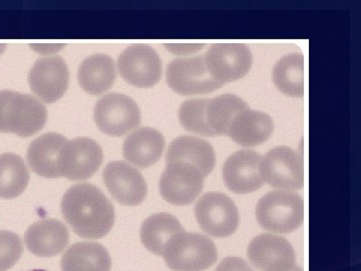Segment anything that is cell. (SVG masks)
<instances>
[{
    "label": "cell",
    "mask_w": 361,
    "mask_h": 271,
    "mask_svg": "<svg viewBox=\"0 0 361 271\" xmlns=\"http://www.w3.org/2000/svg\"><path fill=\"white\" fill-rule=\"evenodd\" d=\"M61 212L71 229L85 239L106 236L115 223V209L99 188L82 183L63 195Z\"/></svg>",
    "instance_id": "6da1fadb"
},
{
    "label": "cell",
    "mask_w": 361,
    "mask_h": 271,
    "mask_svg": "<svg viewBox=\"0 0 361 271\" xmlns=\"http://www.w3.org/2000/svg\"><path fill=\"white\" fill-rule=\"evenodd\" d=\"M47 109L37 97L0 90V132L30 137L47 123Z\"/></svg>",
    "instance_id": "7a4b0ae2"
},
{
    "label": "cell",
    "mask_w": 361,
    "mask_h": 271,
    "mask_svg": "<svg viewBox=\"0 0 361 271\" xmlns=\"http://www.w3.org/2000/svg\"><path fill=\"white\" fill-rule=\"evenodd\" d=\"M161 256L172 270L203 271L215 263L218 252L208 237L184 231L169 240Z\"/></svg>",
    "instance_id": "3957f363"
},
{
    "label": "cell",
    "mask_w": 361,
    "mask_h": 271,
    "mask_svg": "<svg viewBox=\"0 0 361 271\" xmlns=\"http://www.w3.org/2000/svg\"><path fill=\"white\" fill-rule=\"evenodd\" d=\"M256 218L259 224L268 231H295L304 220L302 197L284 190L269 192L258 202Z\"/></svg>",
    "instance_id": "277c9868"
},
{
    "label": "cell",
    "mask_w": 361,
    "mask_h": 271,
    "mask_svg": "<svg viewBox=\"0 0 361 271\" xmlns=\"http://www.w3.org/2000/svg\"><path fill=\"white\" fill-rule=\"evenodd\" d=\"M260 173L264 183L284 191H295L304 185L302 156L286 146L271 150L261 158Z\"/></svg>",
    "instance_id": "5b68a950"
},
{
    "label": "cell",
    "mask_w": 361,
    "mask_h": 271,
    "mask_svg": "<svg viewBox=\"0 0 361 271\" xmlns=\"http://www.w3.org/2000/svg\"><path fill=\"white\" fill-rule=\"evenodd\" d=\"M103 160V149L94 140L87 137L66 140L59 152V176L71 181L89 179L96 174Z\"/></svg>",
    "instance_id": "8992f818"
},
{
    "label": "cell",
    "mask_w": 361,
    "mask_h": 271,
    "mask_svg": "<svg viewBox=\"0 0 361 271\" xmlns=\"http://www.w3.org/2000/svg\"><path fill=\"white\" fill-rule=\"evenodd\" d=\"M94 119L104 134L120 137L141 124V112L134 100L114 92L99 100L94 107Z\"/></svg>",
    "instance_id": "52a82bcc"
},
{
    "label": "cell",
    "mask_w": 361,
    "mask_h": 271,
    "mask_svg": "<svg viewBox=\"0 0 361 271\" xmlns=\"http://www.w3.org/2000/svg\"><path fill=\"white\" fill-rule=\"evenodd\" d=\"M195 215L202 229L218 239L231 236L239 225L238 209L227 195L211 192L199 199Z\"/></svg>",
    "instance_id": "ba28073f"
},
{
    "label": "cell",
    "mask_w": 361,
    "mask_h": 271,
    "mask_svg": "<svg viewBox=\"0 0 361 271\" xmlns=\"http://www.w3.org/2000/svg\"><path fill=\"white\" fill-rule=\"evenodd\" d=\"M169 87L184 96L208 94L222 87L210 75L204 56L176 59L167 68Z\"/></svg>",
    "instance_id": "9c48e42d"
},
{
    "label": "cell",
    "mask_w": 361,
    "mask_h": 271,
    "mask_svg": "<svg viewBox=\"0 0 361 271\" xmlns=\"http://www.w3.org/2000/svg\"><path fill=\"white\" fill-rule=\"evenodd\" d=\"M205 176L185 162L167 164L160 180L161 197L173 205H189L200 195Z\"/></svg>",
    "instance_id": "30bf717a"
},
{
    "label": "cell",
    "mask_w": 361,
    "mask_h": 271,
    "mask_svg": "<svg viewBox=\"0 0 361 271\" xmlns=\"http://www.w3.org/2000/svg\"><path fill=\"white\" fill-rule=\"evenodd\" d=\"M118 68L123 80L137 88L154 87L161 77L160 56L147 44L127 47L118 59Z\"/></svg>",
    "instance_id": "8fae6325"
},
{
    "label": "cell",
    "mask_w": 361,
    "mask_h": 271,
    "mask_svg": "<svg viewBox=\"0 0 361 271\" xmlns=\"http://www.w3.org/2000/svg\"><path fill=\"white\" fill-rule=\"evenodd\" d=\"M204 58L210 75L223 85L245 77L253 61L250 49L243 44L211 45Z\"/></svg>",
    "instance_id": "7c38bea8"
},
{
    "label": "cell",
    "mask_w": 361,
    "mask_h": 271,
    "mask_svg": "<svg viewBox=\"0 0 361 271\" xmlns=\"http://www.w3.org/2000/svg\"><path fill=\"white\" fill-rule=\"evenodd\" d=\"M32 92L45 103L52 104L63 97L68 87V68L61 56L37 59L28 76Z\"/></svg>",
    "instance_id": "4fadbf2b"
},
{
    "label": "cell",
    "mask_w": 361,
    "mask_h": 271,
    "mask_svg": "<svg viewBox=\"0 0 361 271\" xmlns=\"http://www.w3.org/2000/svg\"><path fill=\"white\" fill-rule=\"evenodd\" d=\"M104 182L113 198L125 206L140 205L146 199L148 186L137 169L123 161L109 163L104 170Z\"/></svg>",
    "instance_id": "5bb4252c"
},
{
    "label": "cell",
    "mask_w": 361,
    "mask_h": 271,
    "mask_svg": "<svg viewBox=\"0 0 361 271\" xmlns=\"http://www.w3.org/2000/svg\"><path fill=\"white\" fill-rule=\"evenodd\" d=\"M249 259L261 271H292L296 266L293 247L283 237L264 233L248 246Z\"/></svg>",
    "instance_id": "9a60e30c"
},
{
    "label": "cell",
    "mask_w": 361,
    "mask_h": 271,
    "mask_svg": "<svg viewBox=\"0 0 361 271\" xmlns=\"http://www.w3.org/2000/svg\"><path fill=\"white\" fill-rule=\"evenodd\" d=\"M261 157L249 150L235 152L223 167V178L228 189L236 194L257 191L264 184L260 173Z\"/></svg>",
    "instance_id": "2e32d148"
},
{
    "label": "cell",
    "mask_w": 361,
    "mask_h": 271,
    "mask_svg": "<svg viewBox=\"0 0 361 271\" xmlns=\"http://www.w3.org/2000/svg\"><path fill=\"white\" fill-rule=\"evenodd\" d=\"M25 242L35 255L52 258L65 251L70 242V232L61 221L49 218L30 225L25 232Z\"/></svg>",
    "instance_id": "e0dca14e"
},
{
    "label": "cell",
    "mask_w": 361,
    "mask_h": 271,
    "mask_svg": "<svg viewBox=\"0 0 361 271\" xmlns=\"http://www.w3.org/2000/svg\"><path fill=\"white\" fill-rule=\"evenodd\" d=\"M164 148L165 139L159 131L140 128L123 142V157L135 167L147 169L160 160Z\"/></svg>",
    "instance_id": "ac0fdd59"
},
{
    "label": "cell",
    "mask_w": 361,
    "mask_h": 271,
    "mask_svg": "<svg viewBox=\"0 0 361 271\" xmlns=\"http://www.w3.org/2000/svg\"><path fill=\"white\" fill-rule=\"evenodd\" d=\"M274 130L272 119L263 112H242L233 120L227 135L242 147H256L267 141Z\"/></svg>",
    "instance_id": "d6986e66"
},
{
    "label": "cell",
    "mask_w": 361,
    "mask_h": 271,
    "mask_svg": "<svg viewBox=\"0 0 361 271\" xmlns=\"http://www.w3.org/2000/svg\"><path fill=\"white\" fill-rule=\"evenodd\" d=\"M215 152L208 142L201 138L182 136L171 143L166 156V164L185 162L192 164L208 176L215 167Z\"/></svg>",
    "instance_id": "ffe728a7"
},
{
    "label": "cell",
    "mask_w": 361,
    "mask_h": 271,
    "mask_svg": "<svg viewBox=\"0 0 361 271\" xmlns=\"http://www.w3.org/2000/svg\"><path fill=\"white\" fill-rule=\"evenodd\" d=\"M66 139L56 133H49L37 138L27 150V161L35 174L56 179L61 178L58 162L59 152Z\"/></svg>",
    "instance_id": "44dd1931"
},
{
    "label": "cell",
    "mask_w": 361,
    "mask_h": 271,
    "mask_svg": "<svg viewBox=\"0 0 361 271\" xmlns=\"http://www.w3.org/2000/svg\"><path fill=\"white\" fill-rule=\"evenodd\" d=\"M61 266L63 271H111V258L97 242H78L65 252Z\"/></svg>",
    "instance_id": "7402d4cb"
},
{
    "label": "cell",
    "mask_w": 361,
    "mask_h": 271,
    "mask_svg": "<svg viewBox=\"0 0 361 271\" xmlns=\"http://www.w3.org/2000/svg\"><path fill=\"white\" fill-rule=\"evenodd\" d=\"M115 80V65L108 54H92L82 61L78 71L80 87L92 96H99L110 90Z\"/></svg>",
    "instance_id": "603a6c76"
},
{
    "label": "cell",
    "mask_w": 361,
    "mask_h": 271,
    "mask_svg": "<svg viewBox=\"0 0 361 271\" xmlns=\"http://www.w3.org/2000/svg\"><path fill=\"white\" fill-rule=\"evenodd\" d=\"M184 231L180 221L172 214L157 213L144 221L140 235L142 246L152 253L161 256L169 240Z\"/></svg>",
    "instance_id": "cb8c5ba5"
},
{
    "label": "cell",
    "mask_w": 361,
    "mask_h": 271,
    "mask_svg": "<svg viewBox=\"0 0 361 271\" xmlns=\"http://www.w3.org/2000/svg\"><path fill=\"white\" fill-rule=\"evenodd\" d=\"M30 175L25 160L14 153L0 155V197L14 199L23 194Z\"/></svg>",
    "instance_id": "d4e9b609"
},
{
    "label": "cell",
    "mask_w": 361,
    "mask_h": 271,
    "mask_svg": "<svg viewBox=\"0 0 361 271\" xmlns=\"http://www.w3.org/2000/svg\"><path fill=\"white\" fill-rule=\"evenodd\" d=\"M275 87L286 96L301 97L304 95V56L291 54L283 56L273 70Z\"/></svg>",
    "instance_id": "484cf974"
},
{
    "label": "cell",
    "mask_w": 361,
    "mask_h": 271,
    "mask_svg": "<svg viewBox=\"0 0 361 271\" xmlns=\"http://www.w3.org/2000/svg\"><path fill=\"white\" fill-rule=\"evenodd\" d=\"M248 109V104L241 97L231 94L221 95L209 100L207 120L216 135H227L233 120Z\"/></svg>",
    "instance_id": "4316f807"
},
{
    "label": "cell",
    "mask_w": 361,
    "mask_h": 271,
    "mask_svg": "<svg viewBox=\"0 0 361 271\" xmlns=\"http://www.w3.org/2000/svg\"><path fill=\"white\" fill-rule=\"evenodd\" d=\"M208 99L189 100L180 104L179 109V120L185 130L195 134L215 137L216 133L211 129L207 120V106Z\"/></svg>",
    "instance_id": "83f0119b"
},
{
    "label": "cell",
    "mask_w": 361,
    "mask_h": 271,
    "mask_svg": "<svg viewBox=\"0 0 361 271\" xmlns=\"http://www.w3.org/2000/svg\"><path fill=\"white\" fill-rule=\"evenodd\" d=\"M23 246L16 233L0 231V271L11 270L23 255Z\"/></svg>",
    "instance_id": "f1b7e54d"
},
{
    "label": "cell",
    "mask_w": 361,
    "mask_h": 271,
    "mask_svg": "<svg viewBox=\"0 0 361 271\" xmlns=\"http://www.w3.org/2000/svg\"><path fill=\"white\" fill-rule=\"evenodd\" d=\"M215 271H254L251 266L239 258H226L217 266Z\"/></svg>",
    "instance_id": "f546056e"
},
{
    "label": "cell",
    "mask_w": 361,
    "mask_h": 271,
    "mask_svg": "<svg viewBox=\"0 0 361 271\" xmlns=\"http://www.w3.org/2000/svg\"><path fill=\"white\" fill-rule=\"evenodd\" d=\"M204 44H166V47L169 52H173L179 56H185V54H195L204 49Z\"/></svg>",
    "instance_id": "4dcf8cb0"
},
{
    "label": "cell",
    "mask_w": 361,
    "mask_h": 271,
    "mask_svg": "<svg viewBox=\"0 0 361 271\" xmlns=\"http://www.w3.org/2000/svg\"><path fill=\"white\" fill-rule=\"evenodd\" d=\"M292 271H303V270L301 267H298V266H295V268Z\"/></svg>",
    "instance_id": "1f68e13d"
},
{
    "label": "cell",
    "mask_w": 361,
    "mask_h": 271,
    "mask_svg": "<svg viewBox=\"0 0 361 271\" xmlns=\"http://www.w3.org/2000/svg\"><path fill=\"white\" fill-rule=\"evenodd\" d=\"M30 271H47V270H30Z\"/></svg>",
    "instance_id": "d6a6232c"
}]
</instances>
